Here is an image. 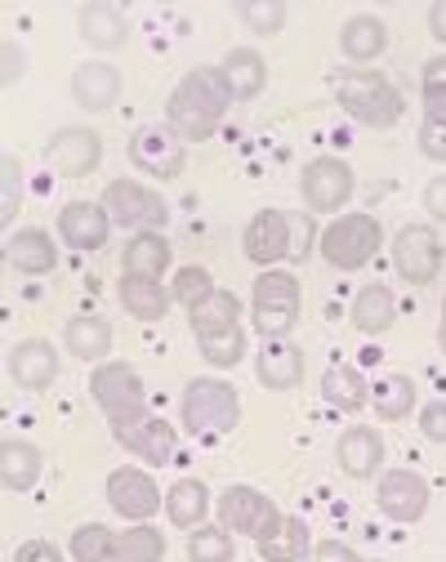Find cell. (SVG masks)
<instances>
[{
	"mask_svg": "<svg viewBox=\"0 0 446 562\" xmlns=\"http://www.w3.org/2000/svg\"><path fill=\"white\" fill-rule=\"evenodd\" d=\"M228 103H233V90L223 81L219 67H192L166 103V121L183 144H205V138L219 130Z\"/></svg>",
	"mask_w": 446,
	"mask_h": 562,
	"instance_id": "6da1fadb",
	"label": "cell"
},
{
	"mask_svg": "<svg viewBox=\"0 0 446 562\" xmlns=\"http://www.w3.org/2000/svg\"><path fill=\"white\" fill-rule=\"evenodd\" d=\"M331 90H335L339 108L353 121L370 125V130H389L406 112V99L398 94V86L384 72H357V67H353V72H335Z\"/></svg>",
	"mask_w": 446,
	"mask_h": 562,
	"instance_id": "7a4b0ae2",
	"label": "cell"
},
{
	"mask_svg": "<svg viewBox=\"0 0 446 562\" xmlns=\"http://www.w3.org/2000/svg\"><path fill=\"white\" fill-rule=\"evenodd\" d=\"M179 415H183V429L188 434H205V438H219V434H233L237 419H242V397L228 380H192L179 397Z\"/></svg>",
	"mask_w": 446,
	"mask_h": 562,
	"instance_id": "3957f363",
	"label": "cell"
},
{
	"mask_svg": "<svg viewBox=\"0 0 446 562\" xmlns=\"http://www.w3.org/2000/svg\"><path fill=\"white\" fill-rule=\"evenodd\" d=\"M300 308H304V295H300V281H294V272L264 268L255 277L250 317H255V330L264 339H286L294 330V322H300Z\"/></svg>",
	"mask_w": 446,
	"mask_h": 562,
	"instance_id": "277c9868",
	"label": "cell"
},
{
	"mask_svg": "<svg viewBox=\"0 0 446 562\" xmlns=\"http://www.w3.org/2000/svg\"><path fill=\"white\" fill-rule=\"evenodd\" d=\"M90 393L99 402V411L108 415L112 434L116 429H130L147 415V393H143V380L134 367L125 362H103L94 375H90Z\"/></svg>",
	"mask_w": 446,
	"mask_h": 562,
	"instance_id": "5b68a950",
	"label": "cell"
},
{
	"mask_svg": "<svg viewBox=\"0 0 446 562\" xmlns=\"http://www.w3.org/2000/svg\"><path fill=\"white\" fill-rule=\"evenodd\" d=\"M380 241H384V233H380V220H376V215H339V220L317 237L322 259H326L331 268H339V272L366 268L370 259H376Z\"/></svg>",
	"mask_w": 446,
	"mask_h": 562,
	"instance_id": "8992f818",
	"label": "cell"
},
{
	"mask_svg": "<svg viewBox=\"0 0 446 562\" xmlns=\"http://www.w3.org/2000/svg\"><path fill=\"white\" fill-rule=\"evenodd\" d=\"M103 210L121 228H138V233H161L170 220L161 192H153L147 183H134V179H112L103 188Z\"/></svg>",
	"mask_w": 446,
	"mask_h": 562,
	"instance_id": "52a82bcc",
	"label": "cell"
},
{
	"mask_svg": "<svg viewBox=\"0 0 446 562\" xmlns=\"http://www.w3.org/2000/svg\"><path fill=\"white\" fill-rule=\"evenodd\" d=\"M300 196L313 215H339L353 196V170L339 157H313L300 175Z\"/></svg>",
	"mask_w": 446,
	"mask_h": 562,
	"instance_id": "ba28073f",
	"label": "cell"
},
{
	"mask_svg": "<svg viewBox=\"0 0 446 562\" xmlns=\"http://www.w3.org/2000/svg\"><path fill=\"white\" fill-rule=\"evenodd\" d=\"M214 509H219L223 527L237 531V536H250V540H264L281 522V509L264 496V491H255V486H228Z\"/></svg>",
	"mask_w": 446,
	"mask_h": 562,
	"instance_id": "9c48e42d",
	"label": "cell"
},
{
	"mask_svg": "<svg viewBox=\"0 0 446 562\" xmlns=\"http://www.w3.org/2000/svg\"><path fill=\"white\" fill-rule=\"evenodd\" d=\"M130 161L153 179H179L183 175V138L170 125H138L130 138Z\"/></svg>",
	"mask_w": 446,
	"mask_h": 562,
	"instance_id": "30bf717a",
	"label": "cell"
},
{
	"mask_svg": "<svg viewBox=\"0 0 446 562\" xmlns=\"http://www.w3.org/2000/svg\"><path fill=\"white\" fill-rule=\"evenodd\" d=\"M393 268L402 272V281L411 286H428V281L442 272V241L428 224H406L393 237Z\"/></svg>",
	"mask_w": 446,
	"mask_h": 562,
	"instance_id": "8fae6325",
	"label": "cell"
},
{
	"mask_svg": "<svg viewBox=\"0 0 446 562\" xmlns=\"http://www.w3.org/2000/svg\"><path fill=\"white\" fill-rule=\"evenodd\" d=\"M108 505H112L125 522H147V518L161 509V491H157L153 473L125 464V469H112V473H108Z\"/></svg>",
	"mask_w": 446,
	"mask_h": 562,
	"instance_id": "7c38bea8",
	"label": "cell"
},
{
	"mask_svg": "<svg viewBox=\"0 0 446 562\" xmlns=\"http://www.w3.org/2000/svg\"><path fill=\"white\" fill-rule=\"evenodd\" d=\"M49 166L63 175V179H86L90 170H99L103 161V138L86 125H67L49 138V148H45Z\"/></svg>",
	"mask_w": 446,
	"mask_h": 562,
	"instance_id": "4fadbf2b",
	"label": "cell"
},
{
	"mask_svg": "<svg viewBox=\"0 0 446 562\" xmlns=\"http://www.w3.org/2000/svg\"><path fill=\"white\" fill-rule=\"evenodd\" d=\"M246 259L259 263V268H272L281 259L294 255V228H290V215L286 210H259V215L246 224Z\"/></svg>",
	"mask_w": 446,
	"mask_h": 562,
	"instance_id": "5bb4252c",
	"label": "cell"
},
{
	"mask_svg": "<svg viewBox=\"0 0 446 562\" xmlns=\"http://www.w3.org/2000/svg\"><path fill=\"white\" fill-rule=\"evenodd\" d=\"M380 514L393 518V522H420L424 509H428V482L415 473V469H389L380 477Z\"/></svg>",
	"mask_w": 446,
	"mask_h": 562,
	"instance_id": "9a60e30c",
	"label": "cell"
},
{
	"mask_svg": "<svg viewBox=\"0 0 446 562\" xmlns=\"http://www.w3.org/2000/svg\"><path fill=\"white\" fill-rule=\"evenodd\" d=\"M108 233H112V215H108L99 201H71V205H63L58 237L71 250H103L108 246Z\"/></svg>",
	"mask_w": 446,
	"mask_h": 562,
	"instance_id": "2e32d148",
	"label": "cell"
},
{
	"mask_svg": "<svg viewBox=\"0 0 446 562\" xmlns=\"http://www.w3.org/2000/svg\"><path fill=\"white\" fill-rule=\"evenodd\" d=\"M10 380L27 393H41L58 380V353H54V344L49 339H23L14 344V353H10Z\"/></svg>",
	"mask_w": 446,
	"mask_h": 562,
	"instance_id": "e0dca14e",
	"label": "cell"
},
{
	"mask_svg": "<svg viewBox=\"0 0 446 562\" xmlns=\"http://www.w3.org/2000/svg\"><path fill=\"white\" fill-rule=\"evenodd\" d=\"M335 460L348 477H376L380 464H384V438L370 429V425H353L339 434L335 442Z\"/></svg>",
	"mask_w": 446,
	"mask_h": 562,
	"instance_id": "ac0fdd59",
	"label": "cell"
},
{
	"mask_svg": "<svg viewBox=\"0 0 446 562\" xmlns=\"http://www.w3.org/2000/svg\"><path fill=\"white\" fill-rule=\"evenodd\" d=\"M71 99L86 112H108L121 99V72L112 63H81L71 72Z\"/></svg>",
	"mask_w": 446,
	"mask_h": 562,
	"instance_id": "d6986e66",
	"label": "cell"
},
{
	"mask_svg": "<svg viewBox=\"0 0 446 562\" xmlns=\"http://www.w3.org/2000/svg\"><path fill=\"white\" fill-rule=\"evenodd\" d=\"M255 375H259L264 389H277V393L294 389L304 380V348H294L290 339H264Z\"/></svg>",
	"mask_w": 446,
	"mask_h": 562,
	"instance_id": "ffe728a7",
	"label": "cell"
},
{
	"mask_svg": "<svg viewBox=\"0 0 446 562\" xmlns=\"http://www.w3.org/2000/svg\"><path fill=\"white\" fill-rule=\"evenodd\" d=\"M112 438H116L125 451H134L138 460H147V464H170V460H175V429L166 425V419H157V415H143L138 425L116 429Z\"/></svg>",
	"mask_w": 446,
	"mask_h": 562,
	"instance_id": "44dd1931",
	"label": "cell"
},
{
	"mask_svg": "<svg viewBox=\"0 0 446 562\" xmlns=\"http://www.w3.org/2000/svg\"><path fill=\"white\" fill-rule=\"evenodd\" d=\"M77 32L86 45L94 49H121L130 41V23L116 5H108V0H90V5L77 10Z\"/></svg>",
	"mask_w": 446,
	"mask_h": 562,
	"instance_id": "7402d4cb",
	"label": "cell"
},
{
	"mask_svg": "<svg viewBox=\"0 0 446 562\" xmlns=\"http://www.w3.org/2000/svg\"><path fill=\"white\" fill-rule=\"evenodd\" d=\"M5 259H10V268L23 272V277H45V272H54L58 250H54V237H49L45 228H19V233L5 241Z\"/></svg>",
	"mask_w": 446,
	"mask_h": 562,
	"instance_id": "603a6c76",
	"label": "cell"
},
{
	"mask_svg": "<svg viewBox=\"0 0 446 562\" xmlns=\"http://www.w3.org/2000/svg\"><path fill=\"white\" fill-rule=\"evenodd\" d=\"M219 72H223V81H228L233 99H255V94L268 86V63H264V54L250 49V45H233L228 54H223Z\"/></svg>",
	"mask_w": 446,
	"mask_h": 562,
	"instance_id": "cb8c5ba5",
	"label": "cell"
},
{
	"mask_svg": "<svg viewBox=\"0 0 446 562\" xmlns=\"http://www.w3.org/2000/svg\"><path fill=\"white\" fill-rule=\"evenodd\" d=\"M348 322L361 330V335H384L393 322H398V300L389 286H380V281H370V286H361L353 295V308H348Z\"/></svg>",
	"mask_w": 446,
	"mask_h": 562,
	"instance_id": "d4e9b609",
	"label": "cell"
},
{
	"mask_svg": "<svg viewBox=\"0 0 446 562\" xmlns=\"http://www.w3.org/2000/svg\"><path fill=\"white\" fill-rule=\"evenodd\" d=\"M255 544H259V558L264 562H304L313 553L309 522L304 518H290V514H281V522L264 540H255Z\"/></svg>",
	"mask_w": 446,
	"mask_h": 562,
	"instance_id": "484cf974",
	"label": "cell"
},
{
	"mask_svg": "<svg viewBox=\"0 0 446 562\" xmlns=\"http://www.w3.org/2000/svg\"><path fill=\"white\" fill-rule=\"evenodd\" d=\"M188 326H192L197 344H201V339H214V335H228V330L242 326V300H237L233 291H214L205 304H197V308L188 313Z\"/></svg>",
	"mask_w": 446,
	"mask_h": 562,
	"instance_id": "4316f807",
	"label": "cell"
},
{
	"mask_svg": "<svg viewBox=\"0 0 446 562\" xmlns=\"http://www.w3.org/2000/svg\"><path fill=\"white\" fill-rule=\"evenodd\" d=\"M121 304H125V313L134 317V322H161L166 317V308H170V291L161 286V281H153V277H121Z\"/></svg>",
	"mask_w": 446,
	"mask_h": 562,
	"instance_id": "83f0119b",
	"label": "cell"
},
{
	"mask_svg": "<svg viewBox=\"0 0 446 562\" xmlns=\"http://www.w3.org/2000/svg\"><path fill=\"white\" fill-rule=\"evenodd\" d=\"M63 344H67V353L71 358H81V362H99L103 367V358L112 353V326L103 322V317H71L67 326H63Z\"/></svg>",
	"mask_w": 446,
	"mask_h": 562,
	"instance_id": "f1b7e54d",
	"label": "cell"
},
{
	"mask_svg": "<svg viewBox=\"0 0 446 562\" xmlns=\"http://www.w3.org/2000/svg\"><path fill=\"white\" fill-rule=\"evenodd\" d=\"M339 49L344 58L353 63H370L389 49V27L376 19V14H353L344 27H339Z\"/></svg>",
	"mask_w": 446,
	"mask_h": 562,
	"instance_id": "f546056e",
	"label": "cell"
},
{
	"mask_svg": "<svg viewBox=\"0 0 446 562\" xmlns=\"http://www.w3.org/2000/svg\"><path fill=\"white\" fill-rule=\"evenodd\" d=\"M41 451L23 438H5L0 442V482H5V491H32L41 482Z\"/></svg>",
	"mask_w": 446,
	"mask_h": 562,
	"instance_id": "4dcf8cb0",
	"label": "cell"
},
{
	"mask_svg": "<svg viewBox=\"0 0 446 562\" xmlns=\"http://www.w3.org/2000/svg\"><path fill=\"white\" fill-rule=\"evenodd\" d=\"M166 514H170L175 527L197 531V527L205 522V514H210V491H205V482H201V477H179V482L166 491Z\"/></svg>",
	"mask_w": 446,
	"mask_h": 562,
	"instance_id": "1f68e13d",
	"label": "cell"
},
{
	"mask_svg": "<svg viewBox=\"0 0 446 562\" xmlns=\"http://www.w3.org/2000/svg\"><path fill=\"white\" fill-rule=\"evenodd\" d=\"M71 558L77 562H130L121 531H112L103 522H86L71 531Z\"/></svg>",
	"mask_w": 446,
	"mask_h": 562,
	"instance_id": "d6a6232c",
	"label": "cell"
},
{
	"mask_svg": "<svg viewBox=\"0 0 446 562\" xmlns=\"http://www.w3.org/2000/svg\"><path fill=\"white\" fill-rule=\"evenodd\" d=\"M121 263H125L130 277H153V281H161V272L170 268V241H166L161 233H138V237H130Z\"/></svg>",
	"mask_w": 446,
	"mask_h": 562,
	"instance_id": "836d02e7",
	"label": "cell"
},
{
	"mask_svg": "<svg viewBox=\"0 0 446 562\" xmlns=\"http://www.w3.org/2000/svg\"><path fill=\"white\" fill-rule=\"evenodd\" d=\"M322 397L335 406V411H361L366 402H370V389H366V380L357 375V367H331L326 375H322Z\"/></svg>",
	"mask_w": 446,
	"mask_h": 562,
	"instance_id": "e575fe53",
	"label": "cell"
},
{
	"mask_svg": "<svg viewBox=\"0 0 446 562\" xmlns=\"http://www.w3.org/2000/svg\"><path fill=\"white\" fill-rule=\"evenodd\" d=\"M370 402H376L380 419H406L415 406V384L411 375H384L376 389H370Z\"/></svg>",
	"mask_w": 446,
	"mask_h": 562,
	"instance_id": "d590c367",
	"label": "cell"
},
{
	"mask_svg": "<svg viewBox=\"0 0 446 562\" xmlns=\"http://www.w3.org/2000/svg\"><path fill=\"white\" fill-rule=\"evenodd\" d=\"M237 544L228 527H197L188 536V562H233Z\"/></svg>",
	"mask_w": 446,
	"mask_h": 562,
	"instance_id": "8d00e7d4",
	"label": "cell"
},
{
	"mask_svg": "<svg viewBox=\"0 0 446 562\" xmlns=\"http://www.w3.org/2000/svg\"><path fill=\"white\" fill-rule=\"evenodd\" d=\"M233 14L255 32V36H277L286 27V5L281 0H237Z\"/></svg>",
	"mask_w": 446,
	"mask_h": 562,
	"instance_id": "74e56055",
	"label": "cell"
},
{
	"mask_svg": "<svg viewBox=\"0 0 446 562\" xmlns=\"http://www.w3.org/2000/svg\"><path fill=\"white\" fill-rule=\"evenodd\" d=\"M219 286H214V277H210V268H201V263H188V268H179V277H175V286H170V295L192 313L197 304H205L210 295H214Z\"/></svg>",
	"mask_w": 446,
	"mask_h": 562,
	"instance_id": "f35d334b",
	"label": "cell"
},
{
	"mask_svg": "<svg viewBox=\"0 0 446 562\" xmlns=\"http://www.w3.org/2000/svg\"><path fill=\"white\" fill-rule=\"evenodd\" d=\"M201 358H205L210 367H219V371H228V367H237V362L246 358V330L237 326V330H228V335H214V339H201Z\"/></svg>",
	"mask_w": 446,
	"mask_h": 562,
	"instance_id": "ab89813d",
	"label": "cell"
},
{
	"mask_svg": "<svg viewBox=\"0 0 446 562\" xmlns=\"http://www.w3.org/2000/svg\"><path fill=\"white\" fill-rule=\"evenodd\" d=\"M19 201H23V175L14 157H0V224H14L19 215Z\"/></svg>",
	"mask_w": 446,
	"mask_h": 562,
	"instance_id": "60d3db41",
	"label": "cell"
},
{
	"mask_svg": "<svg viewBox=\"0 0 446 562\" xmlns=\"http://www.w3.org/2000/svg\"><path fill=\"white\" fill-rule=\"evenodd\" d=\"M420 153H424L428 161L446 166V125H437V121H424V125H420Z\"/></svg>",
	"mask_w": 446,
	"mask_h": 562,
	"instance_id": "b9f144b4",
	"label": "cell"
},
{
	"mask_svg": "<svg viewBox=\"0 0 446 562\" xmlns=\"http://www.w3.org/2000/svg\"><path fill=\"white\" fill-rule=\"evenodd\" d=\"M14 562H67V558H63V549L54 540H23L14 549Z\"/></svg>",
	"mask_w": 446,
	"mask_h": 562,
	"instance_id": "7bdbcfd3",
	"label": "cell"
},
{
	"mask_svg": "<svg viewBox=\"0 0 446 562\" xmlns=\"http://www.w3.org/2000/svg\"><path fill=\"white\" fill-rule=\"evenodd\" d=\"M420 434L428 442H446V402H428L420 411Z\"/></svg>",
	"mask_w": 446,
	"mask_h": 562,
	"instance_id": "ee69618b",
	"label": "cell"
},
{
	"mask_svg": "<svg viewBox=\"0 0 446 562\" xmlns=\"http://www.w3.org/2000/svg\"><path fill=\"white\" fill-rule=\"evenodd\" d=\"M424 121L446 125V81H424Z\"/></svg>",
	"mask_w": 446,
	"mask_h": 562,
	"instance_id": "f6af8a7d",
	"label": "cell"
},
{
	"mask_svg": "<svg viewBox=\"0 0 446 562\" xmlns=\"http://www.w3.org/2000/svg\"><path fill=\"white\" fill-rule=\"evenodd\" d=\"M424 210H428L433 220H442V224H446V175L428 179V188H424Z\"/></svg>",
	"mask_w": 446,
	"mask_h": 562,
	"instance_id": "bcb514c9",
	"label": "cell"
},
{
	"mask_svg": "<svg viewBox=\"0 0 446 562\" xmlns=\"http://www.w3.org/2000/svg\"><path fill=\"white\" fill-rule=\"evenodd\" d=\"M290 228H294V255L290 259H309V250H313V220L309 215H290Z\"/></svg>",
	"mask_w": 446,
	"mask_h": 562,
	"instance_id": "7dc6e473",
	"label": "cell"
},
{
	"mask_svg": "<svg viewBox=\"0 0 446 562\" xmlns=\"http://www.w3.org/2000/svg\"><path fill=\"white\" fill-rule=\"evenodd\" d=\"M357 553L348 549V544H339V540H322V544H313V553H309V562H353Z\"/></svg>",
	"mask_w": 446,
	"mask_h": 562,
	"instance_id": "c3c4849f",
	"label": "cell"
},
{
	"mask_svg": "<svg viewBox=\"0 0 446 562\" xmlns=\"http://www.w3.org/2000/svg\"><path fill=\"white\" fill-rule=\"evenodd\" d=\"M0 54H5V77H0V81H5V86H14V81H23V67H27V58H23V49H19L14 41H5V45H0Z\"/></svg>",
	"mask_w": 446,
	"mask_h": 562,
	"instance_id": "681fc988",
	"label": "cell"
},
{
	"mask_svg": "<svg viewBox=\"0 0 446 562\" xmlns=\"http://www.w3.org/2000/svg\"><path fill=\"white\" fill-rule=\"evenodd\" d=\"M428 27H433V36L446 45V0H433V10H428Z\"/></svg>",
	"mask_w": 446,
	"mask_h": 562,
	"instance_id": "f907efd6",
	"label": "cell"
},
{
	"mask_svg": "<svg viewBox=\"0 0 446 562\" xmlns=\"http://www.w3.org/2000/svg\"><path fill=\"white\" fill-rule=\"evenodd\" d=\"M424 81H446V54H437V58L424 63Z\"/></svg>",
	"mask_w": 446,
	"mask_h": 562,
	"instance_id": "816d5d0a",
	"label": "cell"
},
{
	"mask_svg": "<svg viewBox=\"0 0 446 562\" xmlns=\"http://www.w3.org/2000/svg\"><path fill=\"white\" fill-rule=\"evenodd\" d=\"M437 344H442V353H446V322L437 326Z\"/></svg>",
	"mask_w": 446,
	"mask_h": 562,
	"instance_id": "f5cc1de1",
	"label": "cell"
},
{
	"mask_svg": "<svg viewBox=\"0 0 446 562\" xmlns=\"http://www.w3.org/2000/svg\"><path fill=\"white\" fill-rule=\"evenodd\" d=\"M353 562H376V558H353Z\"/></svg>",
	"mask_w": 446,
	"mask_h": 562,
	"instance_id": "db71d44e",
	"label": "cell"
},
{
	"mask_svg": "<svg viewBox=\"0 0 446 562\" xmlns=\"http://www.w3.org/2000/svg\"><path fill=\"white\" fill-rule=\"evenodd\" d=\"M442 322H446V304H442Z\"/></svg>",
	"mask_w": 446,
	"mask_h": 562,
	"instance_id": "11a10c76",
	"label": "cell"
}]
</instances>
